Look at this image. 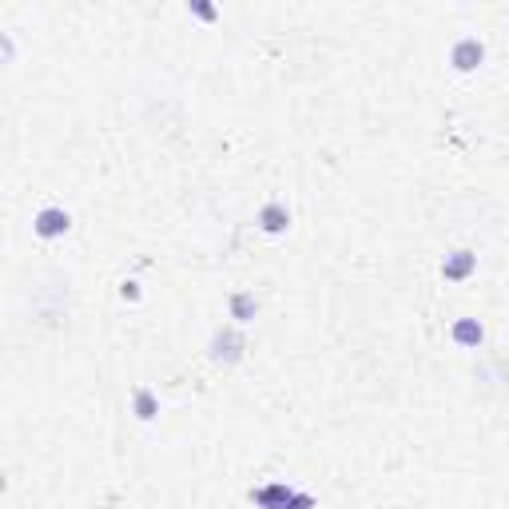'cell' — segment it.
<instances>
[{
  "mask_svg": "<svg viewBox=\"0 0 509 509\" xmlns=\"http://www.w3.org/2000/svg\"><path fill=\"white\" fill-rule=\"evenodd\" d=\"M207 354L219 367H235V362H243V354H247V335H243L235 322H227V327H219L215 335H211Z\"/></svg>",
  "mask_w": 509,
  "mask_h": 509,
  "instance_id": "obj_1",
  "label": "cell"
},
{
  "mask_svg": "<svg viewBox=\"0 0 509 509\" xmlns=\"http://www.w3.org/2000/svg\"><path fill=\"white\" fill-rule=\"evenodd\" d=\"M32 231H36V239H64L72 231V211L61 207V203H48L32 215Z\"/></svg>",
  "mask_w": 509,
  "mask_h": 509,
  "instance_id": "obj_2",
  "label": "cell"
},
{
  "mask_svg": "<svg viewBox=\"0 0 509 509\" xmlns=\"http://www.w3.org/2000/svg\"><path fill=\"white\" fill-rule=\"evenodd\" d=\"M486 64V44H481L478 36H462L454 40V48H449V68L454 72H478V68Z\"/></svg>",
  "mask_w": 509,
  "mask_h": 509,
  "instance_id": "obj_3",
  "label": "cell"
},
{
  "mask_svg": "<svg viewBox=\"0 0 509 509\" xmlns=\"http://www.w3.org/2000/svg\"><path fill=\"white\" fill-rule=\"evenodd\" d=\"M295 494H299V489L287 486V481H263V486H254L247 497H251V505H259V509H291Z\"/></svg>",
  "mask_w": 509,
  "mask_h": 509,
  "instance_id": "obj_4",
  "label": "cell"
},
{
  "mask_svg": "<svg viewBox=\"0 0 509 509\" xmlns=\"http://www.w3.org/2000/svg\"><path fill=\"white\" fill-rule=\"evenodd\" d=\"M478 275V251L470 247H457L442 259V279L446 283H465V279Z\"/></svg>",
  "mask_w": 509,
  "mask_h": 509,
  "instance_id": "obj_5",
  "label": "cell"
},
{
  "mask_svg": "<svg viewBox=\"0 0 509 509\" xmlns=\"http://www.w3.org/2000/svg\"><path fill=\"white\" fill-rule=\"evenodd\" d=\"M254 223H259L263 235H287L291 231V207L283 199H267L259 207V215H254Z\"/></svg>",
  "mask_w": 509,
  "mask_h": 509,
  "instance_id": "obj_6",
  "label": "cell"
},
{
  "mask_svg": "<svg viewBox=\"0 0 509 509\" xmlns=\"http://www.w3.org/2000/svg\"><path fill=\"white\" fill-rule=\"evenodd\" d=\"M449 343L462 346V351H478V346L486 343V327H481V319H454L449 322Z\"/></svg>",
  "mask_w": 509,
  "mask_h": 509,
  "instance_id": "obj_7",
  "label": "cell"
},
{
  "mask_svg": "<svg viewBox=\"0 0 509 509\" xmlns=\"http://www.w3.org/2000/svg\"><path fill=\"white\" fill-rule=\"evenodd\" d=\"M259 315V299H254L251 291H231L227 295V319L235 322V327H247Z\"/></svg>",
  "mask_w": 509,
  "mask_h": 509,
  "instance_id": "obj_8",
  "label": "cell"
},
{
  "mask_svg": "<svg viewBox=\"0 0 509 509\" xmlns=\"http://www.w3.org/2000/svg\"><path fill=\"white\" fill-rule=\"evenodd\" d=\"M132 414L140 422H156L159 418V394L151 386H135L132 390Z\"/></svg>",
  "mask_w": 509,
  "mask_h": 509,
  "instance_id": "obj_9",
  "label": "cell"
},
{
  "mask_svg": "<svg viewBox=\"0 0 509 509\" xmlns=\"http://www.w3.org/2000/svg\"><path fill=\"white\" fill-rule=\"evenodd\" d=\"M188 16H195V20H203V24H215V20H219V8L207 4V0H191V4H188Z\"/></svg>",
  "mask_w": 509,
  "mask_h": 509,
  "instance_id": "obj_10",
  "label": "cell"
},
{
  "mask_svg": "<svg viewBox=\"0 0 509 509\" xmlns=\"http://www.w3.org/2000/svg\"><path fill=\"white\" fill-rule=\"evenodd\" d=\"M120 295H124L127 303H140V299H143V291H140V283H135V279H124V283H120Z\"/></svg>",
  "mask_w": 509,
  "mask_h": 509,
  "instance_id": "obj_11",
  "label": "cell"
}]
</instances>
